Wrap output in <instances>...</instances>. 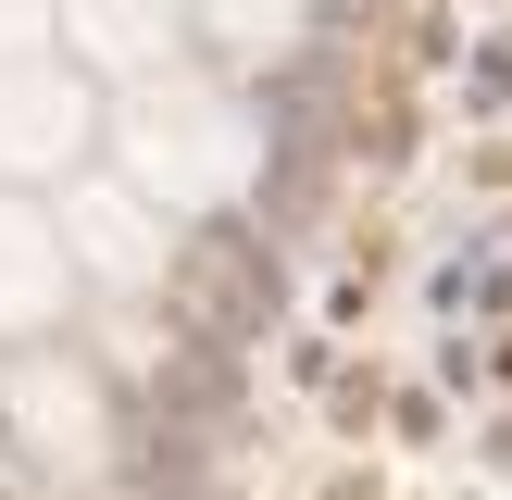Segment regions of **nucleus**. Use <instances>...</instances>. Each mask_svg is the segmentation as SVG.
I'll return each instance as SVG.
<instances>
[{
	"instance_id": "f257e3e1",
	"label": "nucleus",
	"mask_w": 512,
	"mask_h": 500,
	"mask_svg": "<svg viewBox=\"0 0 512 500\" xmlns=\"http://www.w3.org/2000/svg\"><path fill=\"white\" fill-rule=\"evenodd\" d=\"M63 288H75L63 225H38L25 200H0V338H13V325H50V313H63Z\"/></svg>"
},
{
	"instance_id": "f03ea898",
	"label": "nucleus",
	"mask_w": 512,
	"mask_h": 500,
	"mask_svg": "<svg viewBox=\"0 0 512 500\" xmlns=\"http://www.w3.org/2000/svg\"><path fill=\"white\" fill-rule=\"evenodd\" d=\"M63 250H75L88 275H113V288H138V275L163 263V225H150L125 188H75V213H63Z\"/></svg>"
}]
</instances>
